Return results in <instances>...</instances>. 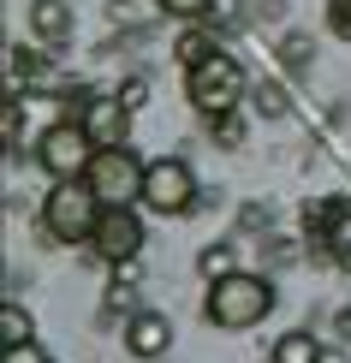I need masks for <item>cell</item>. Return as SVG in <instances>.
Returning <instances> with one entry per match:
<instances>
[{
    "mask_svg": "<svg viewBox=\"0 0 351 363\" xmlns=\"http://www.w3.org/2000/svg\"><path fill=\"white\" fill-rule=\"evenodd\" d=\"M268 310H274V286L268 280H256V274H221V280H208L203 315L215 328H256Z\"/></svg>",
    "mask_w": 351,
    "mask_h": 363,
    "instance_id": "obj_1",
    "label": "cell"
},
{
    "mask_svg": "<svg viewBox=\"0 0 351 363\" xmlns=\"http://www.w3.org/2000/svg\"><path fill=\"white\" fill-rule=\"evenodd\" d=\"M101 196L89 179H54V191L42 196V226H48L54 238H66V245H78V238L96 233V220H101Z\"/></svg>",
    "mask_w": 351,
    "mask_h": 363,
    "instance_id": "obj_2",
    "label": "cell"
},
{
    "mask_svg": "<svg viewBox=\"0 0 351 363\" xmlns=\"http://www.w3.org/2000/svg\"><path fill=\"white\" fill-rule=\"evenodd\" d=\"M36 161H42L54 179H84V173H89V161H96V138L84 131V119H60V125L42 131Z\"/></svg>",
    "mask_w": 351,
    "mask_h": 363,
    "instance_id": "obj_3",
    "label": "cell"
},
{
    "mask_svg": "<svg viewBox=\"0 0 351 363\" xmlns=\"http://www.w3.org/2000/svg\"><path fill=\"white\" fill-rule=\"evenodd\" d=\"M191 101L203 108L208 119H221V113H233L238 108V96H244V72H238V60L233 54H208L203 66H191Z\"/></svg>",
    "mask_w": 351,
    "mask_h": 363,
    "instance_id": "obj_4",
    "label": "cell"
},
{
    "mask_svg": "<svg viewBox=\"0 0 351 363\" xmlns=\"http://www.w3.org/2000/svg\"><path fill=\"white\" fill-rule=\"evenodd\" d=\"M89 185H96V196L108 208H119V203H131V196H143V167H137V155L126 143L119 149H96V161H89Z\"/></svg>",
    "mask_w": 351,
    "mask_h": 363,
    "instance_id": "obj_5",
    "label": "cell"
},
{
    "mask_svg": "<svg viewBox=\"0 0 351 363\" xmlns=\"http://www.w3.org/2000/svg\"><path fill=\"white\" fill-rule=\"evenodd\" d=\"M191 196H196V179H191L185 161L167 155V161H149V167H143V203L149 208H161V215H185Z\"/></svg>",
    "mask_w": 351,
    "mask_h": 363,
    "instance_id": "obj_6",
    "label": "cell"
},
{
    "mask_svg": "<svg viewBox=\"0 0 351 363\" xmlns=\"http://www.w3.org/2000/svg\"><path fill=\"white\" fill-rule=\"evenodd\" d=\"M89 245H96L108 262H131L137 250H143V226H137L131 215V203H119V208H101V220H96V233H89Z\"/></svg>",
    "mask_w": 351,
    "mask_h": 363,
    "instance_id": "obj_7",
    "label": "cell"
},
{
    "mask_svg": "<svg viewBox=\"0 0 351 363\" xmlns=\"http://www.w3.org/2000/svg\"><path fill=\"white\" fill-rule=\"evenodd\" d=\"M126 101H89L84 108V131L96 138V149H119L126 143Z\"/></svg>",
    "mask_w": 351,
    "mask_h": 363,
    "instance_id": "obj_8",
    "label": "cell"
},
{
    "mask_svg": "<svg viewBox=\"0 0 351 363\" xmlns=\"http://www.w3.org/2000/svg\"><path fill=\"white\" fill-rule=\"evenodd\" d=\"M126 345H131V357H161L167 345H173V328H167V315H137V322L126 328Z\"/></svg>",
    "mask_w": 351,
    "mask_h": 363,
    "instance_id": "obj_9",
    "label": "cell"
},
{
    "mask_svg": "<svg viewBox=\"0 0 351 363\" xmlns=\"http://www.w3.org/2000/svg\"><path fill=\"white\" fill-rule=\"evenodd\" d=\"M30 30H36L42 42H60L72 30V6L66 0H30Z\"/></svg>",
    "mask_w": 351,
    "mask_h": 363,
    "instance_id": "obj_10",
    "label": "cell"
},
{
    "mask_svg": "<svg viewBox=\"0 0 351 363\" xmlns=\"http://www.w3.org/2000/svg\"><path fill=\"white\" fill-rule=\"evenodd\" d=\"M316 357H322V340L316 334H286L274 345V363H316Z\"/></svg>",
    "mask_w": 351,
    "mask_h": 363,
    "instance_id": "obj_11",
    "label": "cell"
},
{
    "mask_svg": "<svg viewBox=\"0 0 351 363\" xmlns=\"http://www.w3.org/2000/svg\"><path fill=\"white\" fill-rule=\"evenodd\" d=\"M0 340H6V345H24V340H30V315H24L18 304L0 310Z\"/></svg>",
    "mask_w": 351,
    "mask_h": 363,
    "instance_id": "obj_12",
    "label": "cell"
},
{
    "mask_svg": "<svg viewBox=\"0 0 351 363\" xmlns=\"http://www.w3.org/2000/svg\"><path fill=\"white\" fill-rule=\"evenodd\" d=\"M256 113L280 119V113H286V89H280V84H262V89H256Z\"/></svg>",
    "mask_w": 351,
    "mask_h": 363,
    "instance_id": "obj_13",
    "label": "cell"
},
{
    "mask_svg": "<svg viewBox=\"0 0 351 363\" xmlns=\"http://www.w3.org/2000/svg\"><path fill=\"white\" fill-rule=\"evenodd\" d=\"M155 6L167 12V18H203V12L215 6V0H155Z\"/></svg>",
    "mask_w": 351,
    "mask_h": 363,
    "instance_id": "obj_14",
    "label": "cell"
},
{
    "mask_svg": "<svg viewBox=\"0 0 351 363\" xmlns=\"http://www.w3.org/2000/svg\"><path fill=\"white\" fill-rule=\"evenodd\" d=\"M208 54H215V48H208V36H185V42H179V60H185V66H203Z\"/></svg>",
    "mask_w": 351,
    "mask_h": 363,
    "instance_id": "obj_15",
    "label": "cell"
},
{
    "mask_svg": "<svg viewBox=\"0 0 351 363\" xmlns=\"http://www.w3.org/2000/svg\"><path fill=\"white\" fill-rule=\"evenodd\" d=\"M203 274H208V280L233 274V256H226V245H221V250H203Z\"/></svg>",
    "mask_w": 351,
    "mask_h": 363,
    "instance_id": "obj_16",
    "label": "cell"
},
{
    "mask_svg": "<svg viewBox=\"0 0 351 363\" xmlns=\"http://www.w3.org/2000/svg\"><path fill=\"white\" fill-rule=\"evenodd\" d=\"M6 363H48V357H42V352H36V345H30V340H24V345H6Z\"/></svg>",
    "mask_w": 351,
    "mask_h": 363,
    "instance_id": "obj_17",
    "label": "cell"
},
{
    "mask_svg": "<svg viewBox=\"0 0 351 363\" xmlns=\"http://www.w3.org/2000/svg\"><path fill=\"white\" fill-rule=\"evenodd\" d=\"M18 125H24V119H18V101H6V119H0V131H6V143H12V149H18Z\"/></svg>",
    "mask_w": 351,
    "mask_h": 363,
    "instance_id": "obj_18",
    "label": "cell"
},
{
    "mask_svg": "<svg viewBox=\"0 0 351 363\" xmlns=\"http://www.w3.org/2000/svg\"><path fill=\"white\" fill-rule=\"evenodd\" d=\"M316 363H345L340 352H333V345H322V357H316Z\"/></svg>",
    "mask_w": 351,
    "mask_h": 363,
    "instance_id": "obj_19",
    "label": "cell"
},
{
    "mask_svg": "<svg viewBox=\"0 0 351 363\" xmlns=\"http://www.w3.org/2000/svg\"><path fill=\"white\" fill-rule=\"evenodd\" d=\"M345 268H351V250H345Z\"/></svg>",
    "mask_w": 351,
    "mask_h": 363,
    "instance_id": "obj_20",
    "label": "cell"
}]
</instances>
